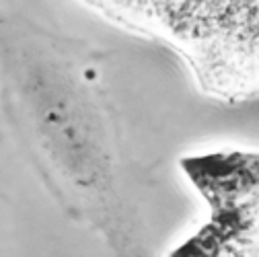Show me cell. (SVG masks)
Instances as JSON below:
<instances>
[{"label":"cell","instance_id":"obj_1","mask_svg":"<svg viewBox=\"0 0 259 257\" xmlns=\"http://www.w3.org/2000/svg\"><path fill=\"white\" fill-rule=\"evenodd\" d=\"M169 41L218 95L259 93V0H95Z\"/></svg>","mask_w":259,"mask_h":257}]
</instances>
